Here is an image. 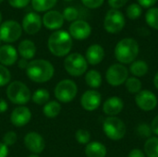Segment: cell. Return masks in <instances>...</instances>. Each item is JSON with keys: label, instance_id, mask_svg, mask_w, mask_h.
<instances>
[{"label": "cell", "instance_id": "1", "mask_svg": "<svg viewBox=\"0 0 158 157\" xmlns=\"http://www.w3.org/2000/svg\"><path fill=\"white\" fill-rule=\"evenodd\" d=\"M26 73L28 78L38 83H44L49 81L55 73L54 66L47 60L44 59H35L29 62L26 68Z\"/></svg>", "mask_w": 158, "mask_h": 157}, {"label": "cell", "instance_id": "2", "mask_svg": "<svg viewBox=\"0 0 158 157\" xmlns=\"http://www.w3.org/2000/svg\"><path fill=\"white\" fill-rule=\"evenodd\" d=\"M47 45L54 56H65L69 55L72 48V37L68 31L58 30L49 36Z\"/></svg>", "mask_w": 158, "mask_h": 157}, {"label": "cell", "instance_id": "3", "mask_svg": "<svg viewBox=\"0 0 158 157\" xmlns=\"http://www.w3.org/2000/svg\"><path fill=\"white\" fill-rule=\"evenodd\" d=\"M139 54V44L132 38L120 40L115 47V56L121 64H130L135 61Z\"/></svg>", "mask_w": 158, "mask_h": 157}, {"label": "cell", "instance_id": "4", "mask_svg": "<svg viewBox=\"0 0 158 157\" xmlns=\"http://www.w3.org/2000/svg\"><path fill=\"white\" fill-rule=\"evenodd\" d=\"M6 96L11 103L19 105L27 104L31 98L30 89L26 84L19 81H15L8 84L6 88Z\"/></svg>", "mask_w": 158, "mask_h": 157}, {"label": "cell", "instance_id": "5", "mask_svg": "<svg viewBox=\"0 0 158 157\" xmlns=\"http://www.w3.org/2000/svg\"><path fill=\"white\" fill-rule=\"evenodd\" d=\"M103 130L106 137L112 141H119L126 134L125 123L117 117H108L103 123Z\"/></svg>", "mask_w": 158, "mask_h": 157}, {"label": "cell", "instance_id": "6", "mask_svg": "<svg viewBox=\"0 0 158 157\" xmlns=\"http://www.w3.org/2000/svg\"><path fill=\"white\" fill-rule=\"evenodd\" d=\"M64 68L69 75L73 77H80L86 72L88 63L82 55L79 53H73L67 56L65 58Z\"/></svg>", "mask_w": 158, "mask_h": 157}, {"label": "cell", "instance_id": "7", "mask_svg": "<svg viewBox=\"0 0 158 157\" xmlns=\"http://www.w3.org/2000/svg\"><path fill=\"white\" fill-rule=\"evenodd\" d=\"M78 93L77 84L69 79L59 81L55 88V96L61 103L71 102Z\"/></svg>", "mask_w": 158, "mask_h": 157}, {"label": "cell", "instance_id": "8", "mask_svg": "<svg viewBox=\"0 0 158 157\" xmlns=\"http://www.w3.org/2000/svg\"><path fill=\"white\" fill-rule=\"evenodd\" d=\"M125 17L118 9H110L106 12L104 19V28L109 33H118L125 26Z\"/></svg>", "mask_w": 158, "mask_h": 157}, {"label": "cell", "instance_id": "9", "mask_svg": "<svg viewBox=\"0 0 158 157\" xmlns=\"http://www.w3.org/2000/svg\"><path fill=\"white\" fill-rule=\"evenodd\" d=\"M22 27L15 20H6L0 25V40L4 43H14L21 36Z\"/></svg>", "mask_w": 158, "mask_h": 157}, {"label": "cell", "instance_id": "10", "mask_svg": "<svg viewBox=\"0 0 158 157\" xmlns=\"http://www.w3.org/2000/svg\"><path fill=\"white\" fill-rule=\"evenodd\" d=\"M129 76L128 68L122 64L111 65L106 73V79L107 82L112 86H120L126 82Z\"/></svg>", "mask_w": 158, "mask_h": 157}, {"label": "cell", "instance_id": "11", "mask_svg": "<svg viewBox=\"0 0 158 157\" xmlns=\"http://www.w3.org/2000/svg\"><path fill=\"white\" fill-rule=\"evenodd\" d=\"M135 103L140 109L143 111H152L156 107L158 101L154 93L148 90H143L136 94Z\"/></svg>", "mask_w": 158, "mask_h": 157}, {"label": "cell", "instance_id": "12", "mask_svg": "<svg viewBox=\"0 0 158 157\" xmlns=\"http://www.w3.org/2000/svg\"><path fill=\"white\" fill-rule=\"evenodd\" d=\"M92 32V28L90 24L82 19H77L73 21L69 26V34L72 38L76 40H85Z\"/></svg>", "mask_w": 158, "mask_h": 157}, {"label": "cell", "instance_id": "13", "mask_svg": "<svg viewBox=\"0 0 158 157\" xmlns=\"http://www.w3.org/2000/svg\"><path fill=\"white\" fill-rule=\"evenodd\" d=\"M24 144L26 148L34 155L41 154L45 147L44 138L37 132H28L24 137Z\"/></svg>", "mask_w": 158, "mask_h": 157}, {"label": "cell", "instance_id": "14", "mask_svg": "<svg viewBox=\"0 0 158 157\" xmlns=\"http://www.w3.org/2000/svg\"><path fill=\"white\" fill-rule=\"evenodd\" d=\"M42 23V19L37 13L30 12L26 14L22 19V29L26 33L34 35L41 30Z\"/></svg>", "mask_w": 158, "mask_h": 157}, {"label": "cell", "instance_id": "15", "mask_svg": "<svg viewBox=\"0 0 158 157\" xmlns=\"http://www.w3.org/2000/svg\"><path fill=\"white\" fill-rule=\"evenodd\" d=\"M101 101L102 96L99 92L95 90H89L82 94L81 98V105L83 109L87 111H94L101 105Z\"/></svg>", "mask_w": 158, "mask_h": 157}, {"label": "cell", "instance_id": "16", "mask_svg": "<svg viewBox=\"0 0 158 157\" xmlns=\"http://www.w3.org/2000/svg\"><path fill=\"white\" fill-rule=\"evenodd\" d=\"M31 118V112L27 106L24 105H19L16 107L10 115L11 123L18 128L27 125L30 122Z\"/></svg>", "mask_w": 158, "mask_h": 157}, {"label": "cell", "instance_id": "17", "mask_svg": "<svg viewBox=\"0 0 158 157\" xmlns=\"http://www.w3.org/2000/svg\"><path fill=\"white\" fill-rule=\"evenodd\" d=\"M43 24L48 30H59L64 24L63 15L56 10H49L43 17Z\"/></svg>", "mask_w": 158, "mask_h": 157}, {"label": "cell", "instance_id": "18", "mask_svg": "<svg viewBox=\"0 0 158 157\" xmlns=\"http://www.w3.org/2000/svg\"><path fill=\"white\" fill-rule=\"evenodd\" d=\"M18 60V51L10 44L0 46V63L3 66H12Z\"/></svg>", "mask_w": 158, "mask_h": 157}, {"label": "cell", "instance_id": "19", "mask_svg": "<svg viewBox=\"0 0 158 157\" xmlns=\"http://www.w3.org/2000/svg\"><path fill=\"white\" fill-rule=\"evenodd\" d=\"M123 101L118 96H112L104 103L103 111L109 117H116L123 110Z\"/></svg>", "mask_w": 158, "mask_h": 157}, {"label": "cell", "instance_id": "20", "mask_svg": "<svg viewBox=\"0 0 158 157\" xmlns=\"http://www.w3.org/2000/svg\"><path fill=\"white\" fill-rule=\"evenodd\" d=\"M105 57V50L100 44H92L88 47L85 54V59L90 65L95 66L103 61Z\"/></svg>", "mask_w": 158, "mask_h": 157}, {"label": "cell", "instance_id": "21", "mask_svg": "<svg viewBox=\"0 0 158 157\" xmlns=\"http://www.w3.org/2000/svg\"><path fill=\"white\" fill-rule=\"evenodd\" d=\"M18 53L24 59H31L36 54L35 43L31 40H23L18 46Z\"/></svg>", "mask_w": 158, "mask_h": 157}, {"label": "cell", "instance_id": "22", "mask_svg": "<svg viewBox=\"0 0 158 157\" xmlns=\"http://www.w3.org/2000/svg\"><path fill=\"white\" fill-rule=\"evenodd\" d=\"M106 146L99 142H91L85 148V155L87 157H106Z\"/></svg>", "mask_w": 158, "mask_h": 157}, {"label": "cell", "instance_id": "23", "mask_svg": "<svg viewBox=\"0 0 158 157\" xmlns=\"http://www.w3.org/2000/svg\"><path fill=\"white\" fill-rule=\"evenodd\" d=\"M148 65L145 61L143 60H135L131 63V68H130V71L131 73L136 77H143L144 75H146V73L148 72Z\"/></svg>", "mask_w": 158, "mask_h": 157}, {"label": "cell", "instance_id": "24", "mask_svg": "<svg viewBox=\"0 0 158 157\" xmlns=\"http://www.w3.org/2000/svg\"><path fill=\"white\" fill-rule=\"evenodd\" d=\"M85 81L88 86L91 88L96 89L99 88L102 84V76L101 73L95 69L89 70L85 75Z\"/></svg>", "mask_w": 158, "mask_h": 157}, {"label": "cell", "instance_id": "25", "mask_svg": "<svg viewBox=\"0 0 158 157\" xmlns=\"http://www.w3.org/2000/svg\"><path fill=\"white\" fill-rule=\"evenodd\" d=\"M60 111H61V105L57 101H49L43 107L44 115L50 118L57 117Z\"/></svg>", "mask_w": 158, "mask_h": 157}, {"label": "cell", "instance_id": "26", "mask_svg": "<svg viewBox=\"0 0 158 157\" xmlns=\"http://www.w3.org/2000/svg\"><path fill=\"white\" fill-rule=\"evenodd\" d=\"M32 8L37 12L49 11L54 7L57 0H31Z\"/></svg>", "mask_w": 158, "mask_h": 157}, {"label": "cell", "instance_id": "27", "mask_svg": "<svg viewBox=\"0 0 158 157\" xmlns=\"http://www.w3.org/2000/svg\"><path fill=\"white\" fill-rule=\"evenodd\" d=\"M144 153L147 157H158V137H151L145 142Z\"/></svg>", "mask_w": 158, "mask_h": 157}, {"label": "cell", "instance_id": "28", "mask_svg": "<svg viewBox=\"0 0 158 157\" xmlns=\"http://www.w3.org/2000/svg\"><path fill=\"white\" fill-rule=\"evenodd\" d=\"M49 98L50 93L46 89H38L31 96L33 103L38 105H44L47 102H49Z\"/></svg>", "mask_w": 158, "mask_h": 157}, {"label": "cell", "instance_id": "29", "mask_svg": "<svg viewBox=\"0 0 158 157\" xmlns=\"http://www.w3.org/2000/svg\"><path fill=\"white\" fill-rule=\"evenodd\" d=\"M146 23L155 30H158V7H150L145 14Z\"/></svg>", "mask_w": 158, "mask_h": 157}, {"label": "cell", "instance_id": "30", "mask_svg": "<svg viewBox=\"0 0 158 157\" xmlns=\"http://www.w3.org/2000/svg\"><path fill=\"white\" fill-rule=\"evenodd\" d=\"M126 89L131 93H138L142 91V81L136 78V77H131L128 78V80L125 82Z\"/></svg>", "mask_w": 158, "mask_h": 157}, {"label": "cell", "instance_id": "31", "mask_svg": "<svg viewBox=\"0 0 158 157\" xmlns=\"http://www.w3.org/2000/svg\"><path fill=\"white\" fill-rule=\"evenodd\" d=\"M143 13L142 6L138 3H132L127 7V16L131 19H136L141 17Z\"/></svg>", "mask_w": 158, "mask_h": 157}, {"label": "cell", "instance_id": "32", "mask_svg": "<svg viewBox=\"0 0 158 157\" xmlns=\"http://www.w3.org/2000/svg\"><path fill=\"white\" fill-rule=\"evenodd\" d=\"M75 139L80 144H88L91 140V134L86 130H78L75 133Z\"/></svg>", "mask_w": 158, "mask_h": 157}, {"label": "cell", "instance_id": "33", "mask_svg": "<svg viewBox=\"0 0 158 157\" xmlns=\"http://www.w3.org/2000/svg\"><path fill=\"white\" fill-rule=\"evenodd\" d=\"M63 18L64 19H66L67 21H75L78 19L79 16V11L77 10V8L73 7V6H68L64 9L63 11Z\"/></svg>", "mask_w": 158, "mask_h": 157}, {"label": "cell", "instance_id": "34", "mask_svg": "<svg viewBox=\"0 0 158 157\" xmlns=\"http://www.w3.org/2000/svg\"><path fill=\"white\" fill-rule=\"evenodd\" d=\"M11 74L8 68L0 64V87L6 86L10 82Z\"/></svg>", "mask_w": 158, "mask_h": 157}, {"label": "cell", "instance_id": "35", "mask_svg": "<svg viewBox=\"0 0 158 157\" xmlns=\"http://www.w3.org/2000/svg\"><path fill=\"white\" fill-rule=\"evenodd\" d=\"M152 129L151 126H149L146 123H142L137 127V133L142 138H151L152 135Z\"/></svg>", "mask_w": 158, "mask_h": 157}, {"label": "cell", "instance_id": "36", "mask_svg": "<svg viewBox=\"0 0 158 157\" xmlns=\"http://www.w3.org/2000/svg\"><path fill=\"white\" fill-rule=\"evenodd\" d=\"M17 140H18V137H17L16 132L7 131L6 133H5V135L3 137V143L6 144V146H11L16 143Z\"/></svg>", "mask_w": 158, "mask_h": 157}, {"label": "cell", "instance_id": "37", "mask_svg": "<svg viewBox=\"0 0 158 157\" xmlns=\"http://www.w3.org/2000/svg\"><path fill=\"white\" fill-rule=\"evenodd\" d=\"M105 0H81L82 4L89 8H97L104 4Z\"/></svg>", "mask_w": 158, "mask_h": 157}, {"label": "cell", "instance_id": "38", "mask_svg": "<svg viewBox=\"0 0 158 157\" xmlns=\"http://www.w3.org/2000/svg\"><path fill=\"white\" fill-rule=\"evenodd\" d=\"M8 4L15 8H22L29 5L31 0H7Z\"/></svg>", "mask_w": 158, "mask_h": 157}, {"label": "cell", "instance_id": "39", "mask_svg": "<svg viewBox=\"0 0 158 157\" xmlns=\"http://www.w3.org/2000/svg\"><path fill=\"white\" fill-rule=\"evenodd\" d=\"M128 0H108V5L112 9H119L127 4Z\"/></svg>", "mask_w": 158, "mask_h": 157}, {"label": "cell", "instance_id": "40", "mask_svg": "<svg viewBox=\"0 0 158 157\" xmlns=\"http://www.w3.org/2000/svg\"><path fill=\"white\" fill-rule=\"evenodd\" d=\"M138 4L143 7H152L157 0H137Z\"/></svg>", "mask_w": 158, "mask_h": 157}, {"label": "cell", "instance_id": "41", "mask_svg": "<svg viewBox=\"0 0 158 157\" xmlns=\"http://www.w3.org/2000/svg\"><path fill=\"white\" fill-rule=\"evenodd\" d=\"M128 157H145V155L140 149H133L130 152Z\"/></svg>", "mask_w": 158, "mask_h": 157}, {"label": "cell", "instance_id": "42", "mask_svg": "<svg viewBox=\"0 0 158 157\" xmlns=\"http://www.w3.org/2000/svg\"><path fill=\"white\" fill-rule=\"evenodd\" d=\"M151 129L153 133H155L156 135L158 136V115L153 119L152 123H151Z\"/></svg>", "mask_w": 158, "mask_h": 157}, {"label": "cell", "instance_id": "43", "mask_svg": "<svg viewBox=\"0 0 158 157\" xmlns=\"http://www.w3.org/2000/svg\"><path fill=\"white\" fill-rule=\"evenodd\" d=\"M8 155V149L6 144L0 143V157H6Z\"/></svg>", "mask_w": 158, "mask_h": 157}, {"label": "cell", "instance_id": "44", "mask_svg": "<svg viewBox=\"0 0 158 157\" xmlns=\"http://www.w3.org/2000/svg\"><path fill=\"white\" fill-rule=\"evenodd\" d=\"M7 103L6 102L5 99L3 98H0V114H3L5 113L6 110H7Z\"/></svg>", "mask_w": 158, "mask_h": 157}, {"label": "cell", "instance_id": "45", "mask_svg": "<svg viewBox=\"0 0 158 157\" xmlns=\"http://www.w3.org/2000/svg\"><path fill=\"white\" fill-rule=\"evenodd\" d=\"M29 65V62L27 59H24V58H21L18 61V66L20 69H26L27 67Z\"/></svg>", "mask_w": 158, "mask_h": 157}, {"label": "cell", "instance_id": "46", "mask_svg": "<svg viewBox=\"0 0 158 157\" xmlns=\"http://www.w3.org/2000/svg\"><path fill=\"white\" fill-rule=\"evenodd\" d=\"M154 84H155L156 88L158 90V72H156V74L155 75V78H154Z\"/></svg>", "mask_w": 158, "mask_h": 157}, {"label": "cell", "instance_id": "47", "mask_svg": "<svg viewBox=\"0 0 158 157\" xmlns=\"http://www.w3.org/2000/svg\"><path fill=\"white\" fill-rule=\"evenodd\" d=\"M28 157H39L37 155H34V154H32V155H29Z\"/></svg>", "mask_w": 158, "mask_h": 157}, {"label": "cell", "instance_id": "48", "mask_svg": "<svg viewBox=\"0 0 158 157\" xmlns=\"http://www.w3.org/2000/svg\"><path fill=\"white\" fill-rule=\"evenodd\" d=\"M2 24V15H1V12H0V25Z\"/></svg>", "mask_w": 158, "mask_h": 157}, {"label": "cell", "instance_id": "49", "mask_svg": "<svg viewBox=\"0 0 158 157\" xmlns=\"http://www.w3.org/2000/svg\"><path fill=\"white\" fill-rule=\"evenodd\" d=\"M64 1H66V2H70V1H72V0H64Z\"/></svg>", "mask_w": 158, "mask_h": 157}, {"label": "cell", "instance_id": "50", "mask_svg": "<svg viewBox=\"0 0 158 157\" xmlns=\"http://www.w3.org/2000/svg\"><path fill=\"white\" fill-rule=\"evenodd\" d=\"M3 1H4V0H0V3H2Z\"/></svg>", "mask_w": 158, "mask_h": 157}, {"label": "cell", "instance_id": "51", "mask_svg": "<svg viewBox=\"0 0 158 157\" xmlns=\"http://www.w3.org/2000/svg\"><path fill=\"white\" fill-rule=\"evenodd\" d=\"M1 42H2V41H1V40H0V46H1Z\"/></svg>", "mask_w": 158, "mask_h": 157}, {"label": "cell", "instance_id": "52", "mask_svg": "<svg viewBox=\"0 0 158 157\" xmlns=\"http://www.w3.org/2000/svg\"><path fill=\"white\" fill-rule=\"evenodd\" d=\"M157 1H158V0H157Z\"/></svg>", "mask_w": 158, "mask_h": 157}]
</instances>
